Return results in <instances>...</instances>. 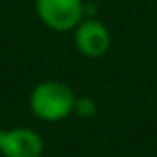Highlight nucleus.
I'll list each match as a JSON object with an SVG mask.
<instances>
[{
  "instance_id": "f257e3e1",
  "label": "nucleus",
  "mask_w": 157,
  "mask_h": 157,
  "mask_svg": "<svg viewBox=\"0 0 157 157\" xmlns=\"http://www.w3.org/2000/svg\"><path fill=\"white\" fill-rule=\"evenodd\" d=\"M76 93L59 80H44L30 93V111L43 122H61L74 115Z\"/></svg>"
},
{
  "instance_id": "f03ea898",
  "label": "nucleus",
  "mask_w": 157,
  "mask_h": 157,
  "mask_svg": "<svg viewBox=\"0 0 157 157\" xmlns=\"http://www.w3.org/2000/svg\"><path fill=\"white\" fill-rule=\"evenodd\" d=\"M35 15L52 32H74L85 19V0H35Z\"/></svg>"
},
{
  "instance_id": "7ed1b4c3",
  "label": "nucleus",
  "mask_w": 157,
  "mask_h": 157,
  "mask_svg": "<svg viewBox=\"0 0 157 157\" xmlns=\"http://www.w3.org/2000/svg\"><path fill=\"white\" fill-rule=\"evenodd\" d=\"M74 46L89 59L104 57L111 48V32L96 17H85L72 32Z\"/></svg>"
},
{
  "instance_id": "20e7f679",
  "label": "nucleus",
  "mask_w": 157,
  "mask_h": 157,
  "mask_svg": "<svg viewBox=\"0 0 157 157\" xmlns=\"http://www.w3.org/2000/svg\"><path fill=\"white\" fill-rule=\"evenodd\" d=\"M43 137L26 126L0 128V155L2 157H43Z\"/></svg>"
},
{
  "instance_id": "39448f33",
  "label": "nucleus",
  "mask_w": 157,
  "mask_h": 157,
  "mask_svg": "<svg viewBox=\"0 0 157 157\" xmlns=\"http://www.w3.org/2000/svg\"><path fill=\"white\" fill-rule=\"evenodd\" d=\"M96 111H98V105L91 96H76L74 115H78L80 118H93Z\"/></svg>"
},
{
  "instance_id": "423d86ee",
  "label": "nucleus",
  "mask_w": 157,
  "mask_h": 157,
  "mask_svg": "<svg viewBox=\"0 0 157 157\" xmlns=\"http://www.w3.org/2000/svg\"><path fill=\"white\" fill-rule=\"evenodd\" d=\"M155 21H157V10H155Z\"/></svg>"
}]
</instances>
